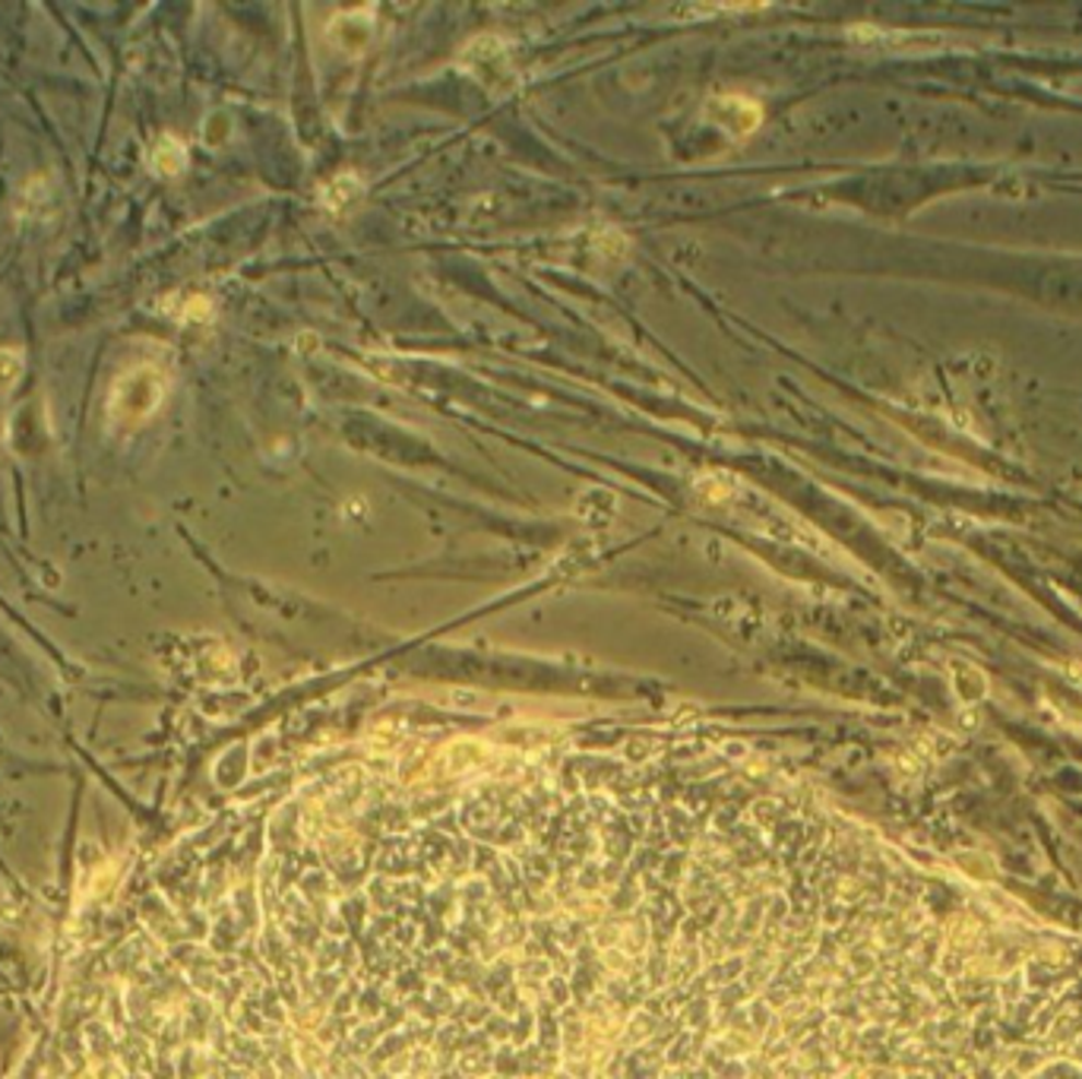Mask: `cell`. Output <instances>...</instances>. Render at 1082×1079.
Segmentation results:
<instances>
[{
  "label": "cell",
  "mask_w": 1082,
  "mask_h": 1079,
  "mask_svg": "<svg viewBox=\"0 0 1082 1079\" xmlns=\"http://www.w3.org/2000/svg\"><path fill=\"white\" fill-rule=\"evenodd\" d=\"M23 377V352L0 349V392L13 390Z\"/></svg>",
  "instance_id": "obj_2"
},
{
  "label": "cell",
  "mask_w": 1082,
  "mask_h": 1079,
  "mask_svg": "<svg viewBox=\"0 0 1082 1079\" xmlns=\"http://www.w3.org/2000/svg\"><path fill=\"white\" fill-rule=\"evenodd\" d=\"M162 396H165V377L155 367L143 364V367L127 371L115 384L108 412L124 427H137L158 409Z\"/></svg>",
  "instance_id": "obj_1"
}]
</instances>
